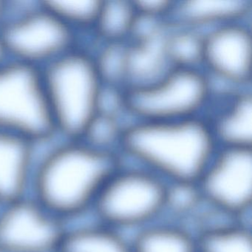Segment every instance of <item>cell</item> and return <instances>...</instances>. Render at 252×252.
<instances>
[{
	"label": "cell",
	"instance_id": "cell-1",
	"mask_svg": "<svg viewBox=\"0 0 252 252\" xmlns=\"http://www.w3.org/2000/svg\"><path fill=\"white\" fill-rule=\"evenodd\" d=\"M203 116L176 121H131L122 135L121 159L170 185L196 184L218 150Z\"/></svg>",
	"mask_w": 252,
	"mask_h": 252
},
{
	"label": "cell",
	"instance_id": "cell-2",
	"mask_svg": "<svg viewBox=\"0 0 252 252\" xmlns=\"http://www.w3.org/2000/svg\"><path fill=\"white\" fill-rule=\"evenodd\" d=\"M119 155L62 138L36 158L31 194L68 223L91 215Z\"/></svg>",
	"mask_w": 252,
	"mask_h": 252
},
{
	"label": "cell",
	"instance_id": "cell-3",
	"mask_svg": "<svg viewBox=\"0 0 252 252\" xmlns=\"http://www.w3.org/2000/svg\"><path fill=\"white\" fill-rule=\"evenodd\" d=\"M41 72L56 132L80 140L98 113L103 87L91 54L76 48Z\"/></svg>",
	"mask_w": 252,
	"mask_h": 252
},
{
	"label": "cell",
	"instance_id": "cell-4",
	"mask_svg": "<svg viewBox=\"0 0 252 252\" xmlns=\"http://www.w3.org/2000/svg\"><path fill=\"white\" fill-rule=\"evenodd\" d=\"M170 185L157 175L121 163L101 189L91 215L101 223L125 233L164 219Z\"/></svg>",
	"mask_w": 252,
	"mask_h": 252
},
{
	"label": "cell",
	"instance_id": "cell-5",
	"mask_svg": "<svg viewBox=\"0 0 252 252\" xmlns=\"http://www.w3.org/2000/svg\"><path fill=\"white\" fill-rule=\"evenodd\" d=\"M212 97L202 68L172 67L158 80L125 88L126 113L132 121L164 122L199 117Z\"/></svg>",
	"mask_w": 252,
	"mask_h": 252
},
{
	"label": "cell",
	"instance_id": "cell-6",
	"mask_svg": "<svg viewBox=\"0 0 252 252\" xmlns=\"http://www.w3.org/2000/svg\"><path fill=\"white\" fill-rule=\"evenodd\" d=\"M0 131L33 143L58 135L40 69L11 60L0 66Z\"/></svg>",
	"mask_w": 252,
	"mask_h": 252
},
{
	"label": "cell",
	"instance_id": "cell-7",
	"mask_svg": "<svg viewBox=\"0 0 252 252\" xmlns=\"http://www.w3.org/2000/svg\"><path fill=\"white\" fill-rule=\"evenodd\" d=\"M8 60L42 69L77 48V33L40 1L0 26Z\"/></svg>",
	"mask_w": 252,
	"mask_h": 252
},
{
	"label": "cell",
	"instance_id": "cell-8",
	"mask_svg": "<svg viewBox=\"0 0 252 252\" xmlns=\"http://www.w3.org/2000/svg\"><path fill=\"white\" fill-rule=\"evenodd\" d=\"M196 185L212 212L247 222L252 205V149L219 147Z\"/></svg>",
	"mask_w": 252,
	"mask_h": 252
},
{
	"label": "cell",
	"instance_id": "cell-9",
	"mask_svg": "<svg viewBox=\"0 0 252 252\" xmlns=\"http://www.w3.org/2000/svg\"><path fill=\"white\" fill-rule=\"evenodd\" d=\"M70 223L32 194L0 206V252H59Z\"/></svg>",
	"mask_w": 252,
	"mask_h": 252
},
{
	"label": "cell",
	"instance_id": "cell-10",
	"mask_svg": "<svg viewBox=\"0 0 252 252\" xmlns=\"http://www.w3.org/2000/svg\"><path fill=\"white\" fill-rule=\"evenodd\" d=\"M252 33L248 22L228 23L203 33L201 68L230 89L251 86Z\"/></svg>",
	"mask_w": 252,
	"mask_h": 252
},
{
	"label": "cell",
	"instance_id": "cell-11",
	"mask_svg": "<svg viewBox=\"0 0 252 252\" xmlns=\"http://www.w3.org/2000/svg\"><path fill=\"white\" fill-rule=\"evenodd\" d=\"M203 117L218 147L252 149V97L249 89L212 95Z\"/></svg>",
	"mask_w": 252,
	"mask_h": 252
},
{
	"label": "cell",
	"instance_id": "cell-12",
	"mask_svg": "<svg viewBox=\"0 0 252 252\" xmlns=\"http://www.w3.org/2000/svg\"><path fill=\"white\" fill-rule=\"evenodd\" d=\"M36 143L0 131V206L31 194Z\"/></svg>",
	"mask_w": 252,
	"mask_h": 252
},
{
	"label": "cell",
	"instance_id": "cell-13",
	"mask_svg": "<svg viewBox=\"0 0 252 252\" xmlns=\"http://www.w3.org/2000/svg\"><path fill=\"white\" fill-rule=\"evenodd\" d=\"M252 11V0H185L175 2L170 20L204 33L228 23L248 22Z\"/></svg>",
	"mask_w": 252,
	"mask_h": 252
},
{
	"label": "cell",
	"instance_id": "cell-14",
	"mask_svg": "<svg viewBox=\"0 0 252 252\" xmlns=\"http://www.w3.org/2000/svg\"><path fill=\"white\" fill-rule=\"evenodd\" d=\"M129 238L132 252H198L192 229L165 218L135 231Z\"/></svg>",
	"mask_w": 252,
	"mask_h": 252
},
{
	"label": "cell",
	"instance_id": "cell-15",
	"mask_svg": "<svg viewBox=\"0 0 252 252\" xmlns=\"http://www.w3.org/2000/svg\"><path fill=\"white\" fill-rule=\"evenodd\" d=\"M59 252H132L125 233L95 220L70 224Z\"/></svg>",
	"mask_w": 252,
	"mask_h": 252
},
{
	"label": "cell",
	"instance_id": "cell-16",
	"mask_svg": "<svg viewBox=\"0 0 252 252\" xmlns=\"http://www.w3.org/2000/svg\"><path fill=\"white\" fill-rule=\"evenodd\" d=\"M165 34L129 42L126 88L152 83L172 67L165 51Z\"/></svg>",
	"mask_w": 252,
	"mask_h": 252
},
{
	"label": "cell",
	"instance_id": "cell-17",
	"mask_svg": "<svg viewBox=\"0 0 252 252\" xmlns=\"http://www.w3.org/2000/svg\"><path fill=\"white\" fill-rule=\"evenodd\" d=\"M198 252H252V235L248 222L223 220L196 231Z\"/></svg>",
	"mask_w": 252,
	"mask_h": 252
},
{
	"label": "cell",
	"instance_id": "cell-18",
	"mask_svg": "<svg viewBox=\"0 0 252 252\" xmlns=\"http://www.w3.org/2000/svg\"><path fill=\"white\" fill-rule=\"evenodd\" d=\"M137 17L133 1H101L93 32L101 42H129Z\"/></svg>",
	"mask_w": 252,
	"mask_h": 252
},
{
	"label": "cell",
	"instance_id": "cell-19",
	"mask_svg": "<svg viewBox=\"0 0 252 252\" xmlns=\"http://www.w3.org/2000/svg\"><path fill=\"white\" fill-rule=\"evenodd\" d=\"M203 42V32L170 20L164 36V48L172 67L201 68Z\"/></svg>",
	"mask_w": 252,
	"mask_h": 252
},
{
	"label": "cell",
	"instance_id": "cell-20",
	"mask_svg": "<svg viewBox=\"0 0 252 252\" xmlns=\"http://www.w3.org/2000/svg\"><path fill=\"white\" fill-rule=\"evenodd\" d=\"M91 56L103 85L127 87L129 42H101Z\"/></svg>",
	"mask_w": 252,
	"mask_h": 252
},
{
	"label": "cell",
	"instance_id": "cell-21",
	"mask_svg": "<svg viewBox=\"0 0 252 252\" xmlns=\"http://www.w3.org/2000/svg\"><path fill=\"white\" fill-rule=\"evenodd\" d=\"M129 122H125L122 116L98 113L88 125L80 141L96 150L119 155L122 135Z\"/></svg>",
	"mask_w": 252,
	"mask_h": 252
},
{
	"label": "cell",
	"instance_id": "cell-22",
	"mask_svg": "<svg viewBox=\"0 0 252 252\" xmlns=\"http://www.w3.org/2000/svg\"><path fill=\"white\" fill-rule=\"evenodd\" d=\"M43 5L74 31H94L101 1L98 0H52Z\"/></svg>",
	"mask_w": 252,
	"mask_h": 252
},
{
	"label": "cell",
	"instance_id": "cell-23",
	"mask_svg": "<svg viewBox=\"0 0 252 252\" xmlns=\"http://www.w3.org/2000/svg\"><path fill=\"white\" fill-rule=\"evenodd\" d=\"M133 2L138 14L170 20L175 2L166 0H146L133 1Z\"/></svg>",
	"mask_w": 252,
	"mask_h": 252
},
{
	"label": "cell",
	"instance_id": "cell-24",
	"mask_svg": "<svg viewBox=\"0 0 252 252\" xmlns=\"http://www.w3.org/2000/svg\"><path fill=\"white\" fill-rule=\"evenodd\" d=\"M8 55H7L6 51H5L2 37H1V35H0V66L3 64L4 63L8 61Z\"/></svg>",
	"mask_w": 252,
	"mask_h": 252
},
{
	"label": "cell",
	"instance_id": "cell-25",
	"mask_svg": "<svg viewBox=\"0 0 252 252\" xmlns=\"http://www.w3.org/2000/svg\"><path fill=\"white\" fill-rule=\"evenodd\" d=\"M5 17V1L0 0V26L3 23Z\"/></svg>",
	"mask_w": 252,
	"mask_h": 252
}]
</instances>
